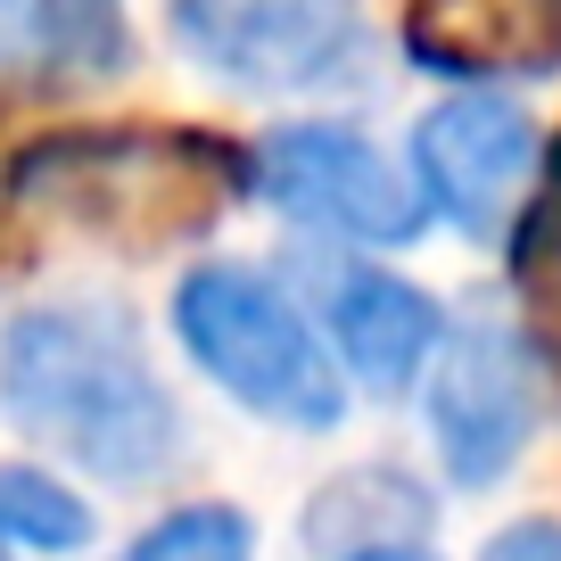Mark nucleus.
Returning a JSON list of instances; mask_svg holds the SVG:
<instances>
[{
    "instance_id": "2eb2a0df",
    "label": "nucleus",
    "mask_w": 561,
    "mask_h": 561,
    "mask_svg": "<svg viewBox=\"0 0 561 561\" xmlns=\"http://www.w3.org/2000/svg\"><path fill=\"white\" fill-rule=\"evenodd\" d=\"M347 561H438V553H421V545H371V553H347Z\"/></svg>"
},
{
    "instance_id": "9d476101",
    "label": "nucleus",
    "mask_w": 561,
    "mask_h": 561,
    "mask_svg": "<svg viewBox=\"0 0 561 561\" xmlns=\"http://www.w3.org/2000/svg\"><path fill=\"white\" fill-rule=\"evenodd\" d=\"M504 256H512V289H520V331L537 347V364L561 380V140L545 149V174L528 191L520 224H512Z\"/></svg>"
},
{
    "instance_id": "f8f14e48",
    "label": "nucleus",
    "mask_w": 561,
    "mask_h": 561,
    "mask_svg": "<svg viewBox=\"0 0 561 561\" xmlns=\"http://www.w3.org/2000/svg\"><path fill=\"white\" fill-rule=\"evenodd\" d=\"M25 25H34L42 58H58V67H75V75H116L124 58H133L124 0H34Z\"/></svg>"
},
{
    "instance_id": "7ed1b4c3",
    "label": "nucleus",
    "mask_w": 561,
    "mask_h": 561,
    "mask_svg": "<svg viewBox=\"0 0 561 561\" xmlns=\"http://www.w3.org/2000/svg\"><path fill=\"white\" fill-rule=\"evenodd\" d=\"M174 339L240 413L273 421V430L331 438L347 421V371L322 355L306 306L256 264H191L174 280Z\"/></svg>"
},
{
    "instance_id": "1a4fd4ad",
    "label": "nucleus",
    "mask_w": 561,
    "mask_h": 561,
    "mask_svg": "<svg viewBox=\"0 0 561 561\" xmlns=\"http://www.w3.org/2000/svg\"><path fill=\"white\" fill-rule=\"evenodd\" d=\"M404 50L438 75H545L561 67V0H413Z\"/></svg>"
},
{
    "instance_id": "4468645a",
    "label": "nucleus",
    "mask_w": 561,
    "mask_h": 561,
    "mask_svg": "<svg viewBox=\"0 0 561 561\" xmlns=\"http://www.w3.org/2000/svg\"><path fill=\"white\" fill-rule=\"evenodd\" d=\"M479 561H561V520H545V512H528V520L495 528V537L479 545Z\"/></svg>"
},
{
    "instance_id": "9b49d317",
    "label": "nucleus",
    "mask_w": 561,
    "mask_h": 561,
    "mask_svg": "<svg viewBox=\"0 0 561 561\" xmlns=\"http://www.w3.org/2000/svg\"><path fill=\"white\" fill-rule=\"evenodd\" d=\"M100 512L42 462H0V545L9 553H83Z\"/></svg>"
},
{
    "instance_id": "f3484780",
    "label": "nucleus",
    "mask_w": 561,
    "mask_h": 561,
    "mask_svg": "<svg viewBox=\"0 0 561 561\" xmlns=\"http://www.w3.org/2000/svg\"><path fill=\"white\" fill-rule=\"evenodd\" d=\"M0 561H9V545H0Z\"/></svg>"
},
{
    "instance_id": "39448f33",
    "label": "nucleus",
    "mask_w": 561,
    "mask_h": 561,
    "mask_svg": "<svg viewBox=\"0 0 561 561\" xmlns=\"http://www.w3.org/2000/svg\"><path fill=\"white\" fill-rule=\"evenodd\" d=\"M256 198L273 215H289L298 231L355 240V248H413L421 224H430L421 182L371 133H355L339 116L273 124L256 140Z\"/></svg>"
},
{
    "instance_id": "423d86ee",
    "label": "nucleus",
    "mask_w": 561,
    "mask_h": 561,
    "mask_svg": "<svg viewBox=\"0 0 561 561\" xmlns=\"http://www.w3.org/2000/svg\"><path fill=\"white\" fill-rule=\"evenodd\" d=\"M537 347H528V331H512V322L495 314H462L455 331H446L438 364H430V446H438V471L446 488L479 495L495 488V479L520 471L528 438H537L545 421V388H537Z\"/></svg>"
},
{
    "instance_id": "6e6552de",
    "label": "nucleus",
    "mask_w": 561,
    "mask_h": 561,
    "mask_svg": "<svg viewBox=\"0 0 561 561\" xmlns=\"http://www.w3.org/2000/svg\"><path fill=\"white\" fill-rule=\"evenodd\" d=\"M322 331H331L339 364L364 397H404V388L430 380L446 331L455 322L438 314V298L421 280L388 273V264H331L322 280Z\"/></svg>"
},
{
    "instance_id": "f257e3e1",
    "label": "nucleus",
    "mask_w": 561,
    "mask_h": 561,
    "mask_svg": "<svg viewBox=\"0 0 561 561\" xmlns=\"http://www.w3.org/2000/svg\"><path fill=\"white\" fill-rule=\"evenodd\" d=\"M0 413L25 446L100 488H158L182 462V404L124 306H25L0 331Z\"/></svg>"
},
{
    "instance_id": "ddd939ff",
    "label": "nucleus",
    "mask_w": 561,
    "mask_h": 561,
    "mask_svg": "<svg viewBox=\"0 0 561 561\" xmlns=\"http://www.w3.org/2000/svg\"><path fill=\"white\" fill-rule=\"evenodd\" d=\"M124 561H256V520L240 504H182L140 528Z\"/></svg>"
},
{
    "instance_id": "0eeeda50",
    "label": "nucleus",
    "mask_w": 561,
    "mask_h": 561,
    "mask_svg": "<svg viewBox=\"0 0 561 561\" xmlns=\"http://www.w3.org/2000/svg\"><path fill=\"white\" fill-rule=\"evenodd\" d=\"M537 174H545L537 116L488 83L446 91L413 124V182L430 198V215H446L462 240H512Z\"/></svg>"
},
{
    "instance_id": "dca6fc26",
    "label": "nucleus",
    "mask_w": 561,
    "mask_h": 561,
    "mask_svg": "<svg viewBox=\"0 0 561 561\" xmlns=\"http://www.w3.org/2000/svg\"><path fill=\"white\" fill-rule=\"evenodd\" d=\"M18 9H34V0H0V25H9V18H18Z\"/></svg>"
},
{
    "instance_id": "20e7f679",
    "label": "nucleus",
    "mask_w": 561,
    "mask_h": 561,
    "mask_svg": "<svg viewBox=\"0 0 561 561\" xmlns=\"http://www.w3.org/2000/svg\"><path fill=\"white\" fill-rule=\"evenodd\" d=\"M165 34L191 67L256 100L347 91L371 67L364 0H165Z\"/></svg>"
},
{
    "instance_id": "f03ea898",
    "label": "nucleus",
    "mask_w": 561,
    "mask_h": 561,
    "mask_svg": "<svg viewBox=\"0 0 561 561\" xmlns=\"http://www.w3.org/2000/svg\"><path fill=\"white\" fill-rule=\"evenodd\" d=\"M240 191H256V149H231L215 133H158V124H75L9 158L0 207L58 215L91 240L149 256L165 240L215 231V215Z\"/></svg>"
}]
</instances>
